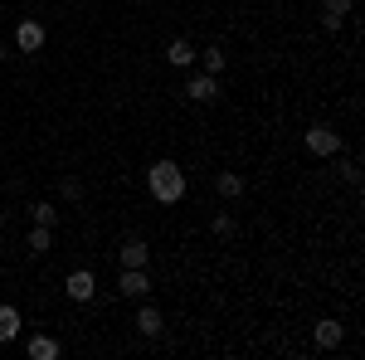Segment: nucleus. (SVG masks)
<instances>
[{
	"label": "nucleus",
	"mask_w": 365,
	"mask_h": 360,
	"mask_svg": "<svg viewBox=\"0 0 365 360\" xmlns=\"http://www.w3.org/2000/svg\"><path fill=\"white\" fill-rule=\"evenodd\" d=\"M185 170H180V161H156V166L146 170V190H151V200L156 205H180V195H185Z\"/></svg>",
	"instance_id": "obj_1"
},
{
	"label": "nucleus",
	"mask_w": 365,
	"mask_h": 360,
	"mask_svg": "<svg viewBox=\"0 0 365 360\" xmlns=\"http://www.w3.org/2000/svg\"><path fill=\"white\" fill-rule=\"evenodd\" d=\"M307 151H312V156H322V161L341 156V132H336V127H327V122L307 127Z\"/></svg>",
	"instance_id": "obj_2"
},
{
	"label": "nucleus",
	"mask_w": 365,
	"mask_h": 360,
	"mask_svg": "<svg viewBox=\"0 0 365 360\" xmlns=\"http://www.w3.org/2000/svg\"><path fill=\"white\" fill-rule=\"evenodd\" d=\"M63 292H68L73 302H93V292H98V277L88 273V268H73V273L63 277Z\"/></svg>",
	"instance_id": "obj_3"
},
{
	"label": "nucleus",
	"mask_w": 365,
	"mask_h": 360,
	"mask_svg": "<svg viewBox=\"0 0 365 360\" xmlns=\"http://www.w3.org/2000/svg\"><path fill=\"white\" fill-rule=\"evenodd\" d=\"M117 292H122V297H132V302H141V297L151 292V277H146V268H122V277H117Z\"/></svg>",
	"instance_id": "obj_4"
},
{
	"label": "nucleus",
	"mask_w": 365,
	"mask_h": 360,
	"mask_svg": "<svg viewBox=\"0 0 365 360\" xmlns=\"http://www.w3.org/2000/svg\"><path fill=\"white\" fill-rule=\"evenodd\" d=\"M15 44H20V54H39L44 49V25L39 20H20L15 25Z\"/></svg>",
	"instance_id": "obj_5"
},
{
	"label": "nucleus",
	"mask_w": 365,
	"mask_h": 360,
	"mask_svg": "<svg viewBox=\"0 0 365 360\" xmlns=\"http://www.w3.org/2000/svg\"><path fill=\"white\" fill-rule=\"evenodd\" d=\"M185 98H190V103H215V98H220V78H215V73H205V68H200L195 78H190V83H185Z\"/></svg>",
	"instance_id": "obj_6"
},
{
	"label": "nucleus",
	"mask_w": 365,
	"mask_h": 360,
	"mask_svg": "<svg viewBox=\"0 0 365 360\" xmlns=\"http://www.w3.org/2000/svg\"><path fill=\"white\" fill-rule=\"evenodd\" d=\"M195 54H200V49L190 44V39H170V44H166V63H170V68H195Z\"/></svg>",
	"instance_id": "obj_7"
},
{
	"label": "nucleus",
	"mask_w": 365,
	"mask_h": 360,
	"mask_svg": "<svg viewBox=\"0 0 365 360\" xmlns=\"http://www.w3.org/2000/svg\"><path fill=\"white\" fill-rule=\"evenodd\" d=\"M312 336H317V346H322V351H336L341 341H346V326H341L336 317H327V322H317V331H312Z\"/></svg>",
	"instance_id": "obj_8"
},
{
	"label": "nucleus",
	"mask_w": 365,
	"mask_h": 360,
	"mask_svg": "<svg viewBox=\"0 0 365 360\" xmlns=\"http://www.w3.org/2000/svg\"><path fill=\"white\" fill-rule=\"evenodd\" d=\"M117 258H122V268H146L151 249H146V239H127V244L117 249Z\"/></svg>",
	"instance_id": "obj_9"
},
{
	"label": "nucleus",
	"mask_w": 365,
	"mask_h": 360,
	"mask_svg": "<svg viewBox=\"0 0 365 360\" xmlns=\"http://www.w3.org/2000/svg\"><path fill=\"white\" fill-rule=\"evenodd\" d=\"M346 15H351V0H327V10H322V29L336 34V29L346 25Z\"/></svg>",
	"instance_id": "obj_10"
},
{
	"label": "nucleus",
	"mask_w": 365,
	"mask_h": 360,
	"mask_svg": "<svg viewBox=\"0 0 365 360\" xmlns=\"http://www.w3.org/2000/svg\"><path fill=\"white\" fill-rule=\"evenodd\" d=\"M137 331H141V336H161V331H166V317H161L156 307L141 302V307H137Z\"/></svg>",
	"instance_id": "obj_11"
},
{
	"label": "nucleus",
	"mask_w": 365,
	"mask_h": 360,
	"mask_svg": "<svg viewBox=\"0 0 365 360\" xmlns=\"http://www.w3.org/2000/svg\"><path fill=\"white\" fill-rule=\"evenodd\" d=\"M25 356L29 360H58V341H54V336H29Z\"/></svg>",
	"instance_id": "obj_12"
},
{
	"label": "nucleus",
	"mask_w": 365,
	"mask_h": 360,
	"mask_svg": "<svg viewBox=\"0 0 365 360\" xmlns=\"http://www.w3.org/2000/svg\"><path fill=\"white\" fill-rule=\"evenodd\" d=\"M25 326V317H20V307H0V341H15Z\"/></svg>",
	"instance_id": "obj_13"
},
{
	"label": "nucleus",
	"mask_w": 365,
	"mask_h": 360,
	"mask_svg": "<svg viewBox=\"0 0 365 360\" xmlns=\"http://www.w3.org/2000/svg\"><path fill=\"white\" fill-rule=\"evenodd\" d=\"M25 244H29V253H49V249H54V229H49V224H34Z\"/></svg>",
	"instance_id": "obj_14"
},
{
	"label": "nucleus",
	"mask_w": 365,
	"mask_h": 360,
	"mask_svg": "<svg viewBox=\"0 0 365 360\" xmlns=\"http://www.w3.org/2000/svg\"><path fill=\"white\" fill-rule=\"evenodd\" d=\"M195 58H200V68H205V73H215V78L225 73V63H229V54L220 49V44H215V49H205V54H195Z\"/></svg>",
	"instance_id": "obj_15"
},
{
	"label": "nucleus",
	"mask_w": 365,
	"mask_h": 360,
	"mask_svg": "<svg viewBox=\"0 0 365 360\" xmlns=\"http://www.w3.org/2000/svg\"><path fill=\"white\" fill-rule=\"evenodd\" d=\"M215 190L225 195V200H239V195H244V180H239L234 170H220V175H215Z\"/></svg>",
	"instance_id": "obj_16"
},
{
	"label": "nucleus",
	"mask_w": 365,
	"mask_h": 360,
	"mask_svg": "<svg viewBox=\"0 0 365 360\" xmlns=\"http://www.w3.org/2000/svg\"><path fill=\"white\" fill-rule=\"evenodd\" d=\"M29 215H34V224H49V229L58 224V210H54V205H44V200H39V205H29Z\"/></svg>",
	"instance_id": "obj_17"
},
{
	"label": "nucleus",
	"mask_w": 365,
	"mask_h": 360,
	"mask_svg": "<svg viewBox=\"0 0 365 360\" xmlns=\"http://www.w3.org/2000/svg\"><path fill=\"white\" fill-rule=\"evenodd\" d=\"M58 195H63L68 205H78V200H83V185H78V180L68 175V180H58Z\"/></svg>",
	"instance_id": "obj_18"
},
{
	"label": "nucleus",
	"mask_w": 365,
	"mask_h": 360,
	"mask_svg": "<svg viewBox=\"0 0 365 360\" xmlns=\"http://www.w3.org/2000/svg\"><path fill=\"white\" fill-rule=\"evenodd\" d=\"M210 229H215V239H229V234H234V215H215Z\"/></svg>",
	"instance_id": "obj_19"
},
{
	"label": "nucleus",
	"mask_w": 365,
	"mask_h": 360,
	"mask_svg": "<svg viewBox=\"0 0 365 360\" xmlns=\"http://www.w3.org/2000/svg\"><path fill=\"white\" fill-rule=\"evenodd\" d=\"M341 175H346L351 185H361V161H341Z\"/></svg>",
	"instance_id": "obj_20"
},
{
	"label": "nucleus",
	"mask_w": 365,
	"mask_h": 360,
	"mask_svg": "<svg viewBox=\"0 0 365 360\" xmlns=\"http://www.w3.org/2000/svg\"><path fill=\"white\" fill-rule=\"evenodd\" d=\"M0 63H5V44H0Z\"/></svg>",
	"instance_id": "obj_21"
},
{
	"label": "nucleus",
	"mask_w": 365,
	"mask_h": 360,
	"mask_svg": "<svg viewBox=\"0 0 365 360\" xmlns=\"http://www.w3.org/2000/svg\"><path fill=\"white\" fill-rule=\"evenodd\" d=\"M0 229H5V215H0Z\"/></svg>",
	"instance_id": "obj_22"
}]
</instances>
